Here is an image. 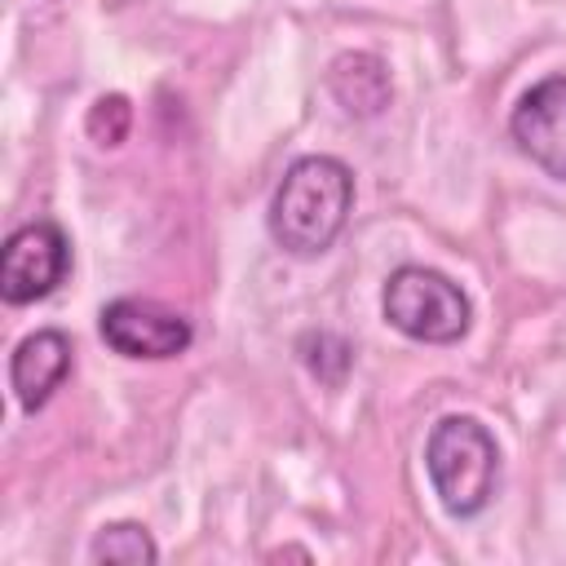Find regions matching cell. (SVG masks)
Segmentation results:
<instances>
[{"instance_id": "1", "label": "cell", "mask_w": 566, "mask_h": 566, "mask_svg": "<svg viewBox=\"0 0 566 566\" xmlns=\"http://www.w3.org/2000/svg\"><path fill=\"white\" fill-rule=\"evenodd\" d=\"M354 208V172L336 155H301L287 164L270 199V234L292 256H318L336 243Z\"/></svg>"}, {"instance_id": "2", "label": "cell", "mask_w": 566, "mask_h": 566, "mask_svg": "<svg viewBox=\"0 0 566 566\" xmlns=\"http://www.w3.org/2000/svg\"><path fill=\"white\" fill-rule=\"evenodd\" d=\"M424 473L451 517H473L491 504L500 482L495 433L478 416H442L424 442Z\"/></svg>"}, {"instance_id": "3", "label": "cell", "mask_w": 566, "mask_h": 566, "mask_svg": "<svg viewBox=\"0 0 566 566\" xmlns=\"http://www.w3.org/2000/svg\"><path fill=\"white\" fill-rule=\"evenodd\" d=\"M380 314L394 332L424 345H455L473 327V305L464 287L429 265H398L385 279Z\"/></svg>"}, {"instance_id": "4", "label": "cell", "mask_w": 566, "mask_h": 566, "mask_svg": "<svg viewBox=\"0 0 566 566\" xmlns=\"http://www.w3.org/2000/svg\"><path fill=\"white\" fill-rule=\"evenodd\" d=\"M97 327H102V340L124 358H177L195 340L190 318L150 296H119L102 305Z\"/></svg>"}, {"instance_id": "5", "label": "cell", "mask_w": 566, "mask_h": 566, "mask_svg": "<svg viewBox=\"0 0 566 566\" xmlns=\"http://www.w3.org/2000/svg\"><path fill=\"white\" fill-rule=\"evenodd\" d=\"M66 270H71V243L62 226L53 221L18 226L0 248V296L9 305L44 301L66 279Z\"/></svg>"}, {"instance_id": "6", "label": "cell", "mask_w": 566, "mask_h": 566, "mask_svg": "<svg viewBox=\"0 0 566 566\" xmlns=\"http://www.w3.org/2000/svg\"><path fill=\"white\" fill-rule=\"evenodd\" d=\"M509 133L535 168L566 181V71L544 75L517 97L509 115Z\"/></svg>"}, {"instance_id": "7", "label": "cell", "mask_w": 566, "mask_h": 566, "mask_svg": "<svg viewBox=\"0 0 566 566\" xmlns=\"http://www.w3.org/2000/svg\"><path fill=\"white\" fill-rule=\"evenodd\" d=\"M66 371H71V340H66V332L40 327V332L22 336L13 358H9V385H13V398L22 402V411L35 416L53 398V389L66 380Z\"/></svg>"}, {"instance_id": "8", "label": "cell", "mask_w": 566, "mask_h": 566, "mask_svg": "<svg viewBox=\"0 0 566 566\" xmlns=\"http://www.w3.org/2000/svg\"><path fill=\"white\" fill-rule=\"evenodd\" d=\"M327 88L332 97L358 115V119H371L389 106V66L376 57V53H340L332 66H327Z\"/></svg>"}, {"instance_id": "9", "label": "cell", "mask_w": 566, "mask_h": 566, "mask_svg": "<svg viewBox=\"0 0 566 566\" xmlns=\"http://www.w3.org/2000/svg\"><path fill=\"white\" fill-rule=\"evenodd\" d=\"M93 562H124V566H142V562H159V548L150 539V531L142 522H106L93 544H88Z\"/></svg>"}]
</instances>
